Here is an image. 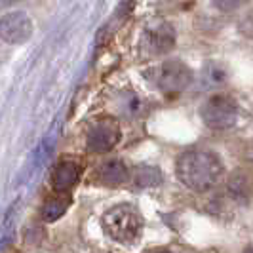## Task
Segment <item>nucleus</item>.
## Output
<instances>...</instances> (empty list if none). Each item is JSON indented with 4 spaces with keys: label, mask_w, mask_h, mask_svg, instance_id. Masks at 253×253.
Wrapping results in <instances>:
<instances>
[{
    "label": "nucleus",
    "mask_w": 253,
    "mask_h": 253,
    "mask_svg": "<svg viewBox=\"0 0 253 253\" xmlns=\"http://www.w3.org/2000/svg\"><path fill=\"white\" fill-rule=\"evenodd\" d=\"M179 181L194 192L213 189L223 177V162L211 151L183 152L177 160Z\"/></svg>",
    "instance_id": "nucleus-1"
},
{
    "label": "nucleus",
    "mask_w": 253,
    "mask_h": 253,
    "mask_svg": "<svg viewBox=\"0 0 253 253\" xmlns=\"http://www.w3.org/2000/svg\"><path fill=\"white\" fill-rule=\"evenodd\" d=\"M103 230L118 244H133L139 238L143 219L139 211L129 204H118L105 211L101 219Z\"/></svg>",
    "instance_id": "nucleus-2"
},
{
    "label": "nucleus",
    "mask_w": 253,
    "mask_h": 253,
    "mask_svg": "<svg viewBox=\"0 0 253 253\" xmlns=\"http://www.w3.org/2000/svg\"><path fill=\"white\" fill-rule=\"evenodd\" d=\"M200 116L211 129H228L238 120V105L228 95H213L202 105Z\"/></svg>",
    "instance_id": "nucleus-3"
},
{
    "label": "nucleus",
    "mask_w": 253,
    "mask_h": 253,
    "mask_svg": "<svg viewBox=\"0 0 253 253\" xmlns=\"http://www.w3.org/2000/svg\"><path fill=\"white\" fill-rule=\"evenodd\" d=\"M160 89L169 91V93H177L190 86L192 82V71L187 65L177 59H169L164 61L158 69V78H156Z\"/></svg>",
    "instance_id": "nucleus-4"
},
{
    "label": "nucleus",
    "mask_w": 253,
    "mask_h": 253,
    "mask_svg": "<svg viewBox=\"0 0 253 253\" xmlns=\"http://www.w3.org/2000/svg\"><path fill=\"white\" fill-rule=\"evenodd\" d=\"M118 141H120V126L116 124V120L103 118L89 127L86 147L91 152H107L114 149Z\"/></svg>",
    "instance_id": "nucleus-5"
},
{
    "label": "nucleus",
    "mask_w": 253,
    "mask_h": 253,
    "mask_svg": "<svg viewBox=\"0 0 253 253\" xmlns=\"http://www.w3.org/2000/svg\"><path fill=\"white\" fill-rule=\"evenodd\" d=\"M141 44H143V50L151 55L168 53L175 46V31L166 21H156L147 27V31L143 33Z\"/></svg>",
    "instance_id": "nucleus-6"
},
{
    "label": "nucleus",
    "mask_w": 253,
    "mask_h": 253,
    "mask_svg": "<svg viewBox=\"0 0 253 253\" xmlns=\"http://www.w3.org/2000/svg\"><path fill=\"white\" fill-rule=\"evenodd\" d=\"M33 21L25 12L6 13L0 19V38L8 44H23L33 35Z\"/></svg>",
    "instance_id": "nucleus-7"
},
{
    "label": "nucleus",
    "mask_w": 253,
    "mask_h": 253,
    "mask_svg": "<svg viewBox=\"0 0 253 253\" xmlns=\"http://www.w3.org/2000/svg\"><path fill=\"white\" fill-rule=\"evenodd\" d=\"M80 179V166L71 160H65L55 166L51 173V189L55 192H69Z\"/></svg>",
    "instance_id": "nucleus-8"
},
{
    "label": "nucleus",
    "mask_w": 253,
    "mask_h": 253,
    "mask_svg": "<svg viewBox=\"0 0 253 253\" xmlns=\"http://www.w3.org/2000/svg\"><path fill=\"white\" fill-rule=\"evenodd\" d=\"M129 177V169L122 160H109L99 169V179L105 185H122Z\"/></svg>",
    "instance_id": "nucleus-9"
},
{
    "label": "nucleus",
    "mask_w": 253,
    "mask_h": 253,
    "mask_svg": "<svg viewBox=\"0 0 253 253\" xmlns=\"http://www.w3.org/2000/svg\"><path fill=\"white\" fill-rule=\"evenodd\" d=\"M69 204H71V198L65 192H59V196H53L50 200H46V204L42 206V217H44V221H48V223L57 221L69 210Z\"/></svg>",
    "instance_id": "nucleus-10"
},
{
    "label": "nucleus",
    "mask_w": 253,
    "mask_h": 253,
    "mask_svg": "<svg viewBox=\"0 0 253 253\" xmlns=\"http://www.w3.org/2000/svg\"><path fill=\"white\" fill-rule=\"evenodd\" d=\"M135 181L139 187H152V185H158L162 181V173L154 166H141L135 173Z\"/></svg>",
    "instance_id": "nucleus-11"
},
{
    "label": "nucleus",
    "mask_w": 253,
    "mask_h": 253,
    "mask_svg": "<svg viewBox=\"0 0 253 253\" xmlns=\"http://www.w3.org/2000/svg\"><path fill=\"white\" fill-rule=\"evenodd\" d=\"M228 192L234 200H242L248 196V181L242 177V175H234V177L228 181Z\"/></svg>",
    "instance_id": "nucleus-12"
},
{
    "label": "nucleus",
    "mask_w": 253,
    "mask_h": 253,
    "mask_svg": "<svg viewBox=\"0 0 253 253\" xmlns=\"http://www.w3.org/2000/svg\"><path fill=\"white\" fill-rule=\"evenodd\" d=\"M225 71L219 67V65H210L206 71H204V84L208 82L210 86H219V84H223L225 82Z\"/></svg>",
    "instance_id": "nucleus-13"
},
{
    "label": "nucleus",
    "mask_w": 253,
    "mask_h": 253,
    "mask_svg": "<svg viewBox=\"0 0 253 253\" xmlns=\"http://www.w3.org/2000/svg\"><path fill=\"white\" fill-rule=\"evenodd\" d=\"M244 2H246V0H213L215 8L221 10V12H234V10L240 8Z\"/></svg>",
    "instance_id": "nucleus-14"
},
{
    "label": "nucleus",
    "mask_w": 253,
    "mask_h": 253,
    "mask_svg": "<svg viewBox=\"0 0 253 253\" xmlns=\"http://www.w3.org/2000/svg\"><path fill=\"white\" fill-rule=\"evenodd\" d=\"M17 0H0V8H4V6H12V4H15Z\"/></svg>",
    "instance_id": "nucleus-15"
},
{
    "label": "nucleus",
    "mask_w": 253,
    "mask_h": 253,
    "mask_svg": "<svg viewBox=\"0 0 253 253\" xmlns=\"http://www.w3.org/2000/svg\"><path fill=\"white\" fill-rule=\"evenodd\" d=\"M156 253H171V252H156Z\"/></svg>",
    "instance_id": "nucleus-16"
}]
</instances>
